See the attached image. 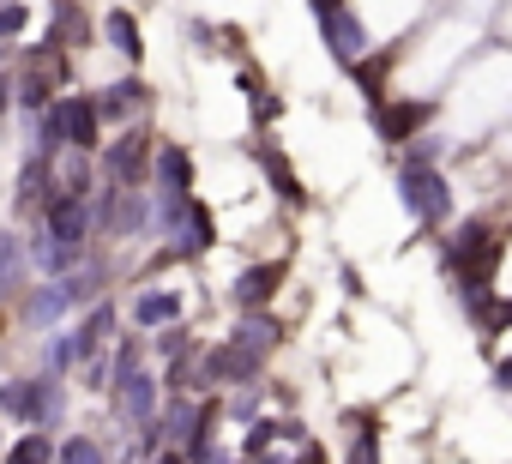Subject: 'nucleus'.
<instances>
[{
    "mask_svg": "<svg viewBox=\"0 0 512 464\" xmlns=\"http://www.w3.org/2000/svg\"><path fill=\"white\" fill-rule=\"evenodd\" d=\"M0 410L25 422H55L61 416V386L55 380H7L0 386Z\"/></svg>",
    "mask_w": 512,
    "mask_h": 464,
    "instance_id": "obj_1",
    "label": "nucleus"
},
{
    "mask_svg": "<svg viewBox=\"0 0 512 464\" xmlns=\"http://www.w3.org/2000/svg\"><path fill=\"white\" fill-rule=\"evenodd\" d=\"M404 205L422 217V223H446V211H452V199H446V181L428 169V163H404Z\"/></svg>",
    "mask_w": 512,
    "mask_h": 464,
    "instance_id": "obj_2",
    "label": "nucleus"
},
{
    "mask_svg": "<svg viewBox=\"0 0 512 464\" xmlns=\"http://www.w3.org/2000/svg\"><path fill=\"white\" fill-rule=\"evenodd\" d=\"M85 229H91V211H85V199H49V242L67 254V260H79V242H85Z\"/></svg>",
    "mask_w": 512,
    "mask_h": 464,
    "instance_id": "obj_3",
    "label": "nucleus"
},
{
    "mask_svg": "<svg viewBox=\"0 0 512 464\" xmlns=\"http://www.w3.org/2000/svg\"><path fill=\"white\" fill-rule=\"evenodd\" d=\"M320 13V31H326V43H332V55L338 61H362V49H368V31H362V19H350L344 7H314Z\"/></svg>",
    "mask_w": 512,
    "mask_h": 464,
    "instance_id": "obj_4",
    "label": "nucleus"
},
{
    "mask_svg": "<svg viewBox=\"0 0 512 464\" xmlns=\"http://www.w3.org/2000/svg\"><path fill=\"white\" fill-rule=\"evenodd\" d=\"M55 121H61V139H73V145H79V157L97 145V109H91L85 97H67V103L55 109Z\"/></svg>",
    "mask_w": 512,
    "mask_h": 464,
    "instance_id": "obj_5",
    "label": "nucleus"
},
{
    "mask_svg": "<svg viewBox=\"0 0 512 464\" xmlns=\"http://www.w3.org/2000/svg\"><path fill=\"white\" fill-rule=\"evenodd\" d=\"M145 163H151V139H145V133H121V139L109 145V175H115V181H139Z\"/></svg>",
    "mask_w": 512,
    "mask_h": 464,
    "instance_id": "obj_6",
    "label": "nucleus"
},
{
    "mask_svg": "<svg viewBox=\"0 0 512 464\" xmlns=\"http://www.w3.org/2000/svg\"><path fill=\"white\" fill-rule=\"evenodd\" d=\"M145 103H151V91H145L139 79H121V85H109L103 103H91V109H97V121H127V115L145 109Z\"/></svg>",
    "mask_w": 512,
    "mask_h": 464,
    "instance_id": "obj_7",
    "label": "nucleus"
},
{
    "mask_svg": "<svg viewBox=\"0 0 512 464\" xmlns=\"http://www.w3.org/2000/svg\"><path fill=\"white\" fill-rule=\"evenodd\" d=\"M157 175H163V199H187L193 187V163L181 145H157Z\"/></svg>",
    "mask_w": 512,
    "mask_h": 464,
    "instance_id": "obj_8",
    "label": "nucleus"
},
{
    "mask_svg": "<svg viewBox=\"0 0 512 464\" xmlns=\"http://www.w3.org/2000/svg\"><path fill=\"white\" fill-rule=\"evenodd\" d=\"M428 115H434L428 103H392V109L380 115V133H386V139H410V133H416Z\"/></svg>",
    "mask_w": 512,
    "mask_h": 464,
    "instance_id": "obj_9",
    "label": "nucleus"
},
{
    "mask_svg": "<svg viewBox=\"0 0 512 464\" xmlns=\"http://www.w3.org/2000/svg\"><path fill=\"white\" fill-rule=\"evenodd\" d=\"M175 314H181V296H175V290H151V296L133 302V320H139V326H169Z\"/></svg>",
    "mask_w": 512,
    "mask_h": 464,
    "instance_id": "obj_10",
    "label": "nucleus"
},
{
    "mask_svg": "<svg viewBox=\"0 0 512 464\" xmlns=\"http://www.w3.org/2000/svg\"><path fill=\"white\" fill-rule=\"evenodd\" d=\"M211 374H223V380H253V374H260V356H247L241 344H223V350H211Z\"/></svg>",
    "mask_w": 512,
    "mask_h": 464,
    "instance_id": "obj_11",
    "label": "nucleus"
},
{
    "mask_svg": "<svg viewBox=\"0 0 512 464\" xmlns=\"http://www.w3.org/2000/svg\"><path fill=\"white\" fill-rule=\"evenodd\" d=\"M272 290H278V266H253V272H241V284H235V296H241L247 308L272 302Z\"/></svg>",
    "mask_w": 512,
    "mask_h": 464,
    "instance_id": "obj_12",
    "label": "nucleus"
},
{
    "mask_svg": "<svg viewBox=\"0 0 512 464\" xmlns=\"http://www.w3.org/2000/svg\"><path fill=\"white\" fill-rule=\"evenodd\" d=\"M235 338H241V350H247V356H266V350L278 344V320H266V314H247Z\"/></svg>",
    "mask_w": 512,
    "mask_h": 464,
    "instance_id": "obj_13",
    "label": "nucleus"
},
{
    "mask_svg": "<svg viewBox=\"0 0 512 464\" xmlns=\"http://www.w3.org/2000/svg\"><path fill=\"white\" fill-rule=\"evenodd\" d=\"M103 31H109L115 55H127V61H139V55H145V37H139V25H133L127 13H109V19H103Z\"/></svg>",
    "mask_w": 512,
    "mask_h": 464,
    "instance_id": "obj_14",
    "label": "nucleus"
},
{
    "mask_svg": "<svg viewBox=\"0 0 512 464\" xmlns=\"http://www.w3.org/2000/svg\"><path fill=\"white\" fill-rule=\"evenodd\" d=\"M49 199V157H37V163H25V175H19V211H31V205H43Z\"/></svg>",
    "mask_w": 512,
    "mask_h": 464,
    "instance_id": "obj_15",
    "label": "nucleus"
},
{
    "mask_svg": "<svg viewBox=\"0 0 512 464\" xmlns=\"http://www.w3.org/2000/svg\"><path fill=\"white\" fill-rule=\"evenodd\" d=\"M79 43H85V13H73L67 0H61V7H55V37H49V49L67 55V49H79Z\"/></svg>",
    "mask_w": 512,
    "mask_h": 464,
    "instance_id": "obj_16",
    "label": "nucleus"
},
{
    "mask_svg": "<svg viewBox=\"0 0 512 464\" xmlns=\"http://www.w3.org/2000/svg\"><path fill=\"white\" fill-rule=\"evenodd\" d=\"M175 223H187V248H211V242H217L211 211H205V205H193V199H181V217H175Z\"/></svg>",
    "mask_w": 512,
    "mask_h": 464,
    "instance_id": "obj_17",
    "label": "nucleus"
},
{
    "mask_svg": "<svg viewBox=\"0 0 512 464\" xmlns=\"http://www.w3.org/2000/svg\"><path fill=\"white\" fill-rule=\"evenodd\" d=\"M260 163H266V175H272V181H278V193H284V199H290V205H302V199H308V193H302V181H296V169H290V163H284V157H278V151H272V145H266V151H260Z\"/></svg>",
    "mask_w": 512,
    "mask_h": 464,
    "instance_id": "obj_18",
    "label": "nucleus"
},
{
    "mask_svg": "<svg viewBox=\"0 0 512 464\" xmlns=\"http://www.w3.org/2000/svg\"><path fill=\"white\" fill-rule=\"evenodd\" d=\"M121 410H127L133 422L151 416V380H145V374H127V380H121Z\"/></svg>",
    "mask_w": 512,
    "mask_h": 464,
    "instance_id": "obj_19",
    "label": "nucleus"
},
{
    "mask_svg": "<svg viewBox=\"0 0 512 464\" xmlns=\"http://www.w3.org/2000/svg\"><path fill=\"white\" fill-rule=\"evenodd\" d=\"M61 308H67V296H61V284H49V290H37V296H31L25 320H31V326H49V320H55Z\"/></svg>",
    "mask_w": 512,
    "mask_h": 464,
    "instance_id": "obj_20",
    "label": "nucleus"
},
{
    "mask_svg": "<svg viewBox=\"0 0 512 464\" xmlns=\"http://www.w3.org/2000/svg\"><path fill=\"white\" fill-rule=\"evenodd\" d=\"M109 223L121 229V236H133V229H145V199H139V193H127V199H115V211H109Z\"/></svg>",
    "mask_w": 512,
    "mask_h": 464,
    "instance_id": "obj_21",
    "label": "nucleus"
},
{
    "mask_svg": "<svg viewBox=\"0 0 512 464\" xmlns=\"http://www.w3.org/2000/svg\"><path fill=\"white\" fill-rule=\"evenodd\" d=\"M61 464H103V446L85 440V434H73V440L61 446Z\"/></svg>",
    "mask_w": 512,
    "mask_h": 464,
    "instance_id": "obj_22",
    "label": "nucleus"
},
{
    "mask_svg": "<svg viewBox=\"0 0 512 464\" xmlns=\"http://www.w3.org/2000/svg\"><path fill=\"white\" fill-rule=\"evenodd\" d=\"M13 464H49V440H43V434H25V440L13 446Z\"/></svg>",
    "mask_w": 512,
    "mask_h": 464,
    "instance_id": "obj_23",
    "label": "nucleus"
},
{
    "mask_svg": "<svg viewBox=\"0 0 512 464\" xmlns=\"http://www.w3.org/2000/svg\"><path fill=\"white\" fill-rule=\"evenodd\" d=\"M19 278V236H0V290Z\"/></svg>",
    "mask_w": 512,
    "mask_h": 464,
    "instance_id": "obj_24",
    "label": "nucleus"
},
{
    "mask_svg": "<svg viewBox=\"0 0 512 464\" xmlns=\"http://www.w3.org/2000/svg\"><path fill=\"white\" fill-rule=\"evenodd\" d=\"M19 31H25V7H19V0H7V7H0V43L19 37Z\"/></svg>",
    "mask_w": 512,
    "mask_h": 464,
    "instance_id": "obj_25",
    "label": "nucleus"
},
{
    "mask_svg": "<svg viewBox=\"0 0 512 464\" xmlns=\"http://www.w3.org/2000/svg\"><path fill=\"white\" fill-rule=\"evenodd\" d=\"M37 266H43V272H61V266H73V260H67V254L43 236V242H37Z\"/></svg>",
    "mask_w": 512,
    "mask_h": 464,
    "instance_id": "obj_26",
    "label": "nucleus"
},
{
    "mask_svg": "<svg viewBox=\"0 0 512 464\" xmlns=\"http://www.w3.org/2000/svg\"><path fill=\"white\" fill-rule=\"evenodd\" d=\"M350 464H380V452H374V428L356 440V458H350Z\"/></svg>",
    "mask_w": 512,
    "mask_h": 464,
    "instance_id": "obj_27",
    "label": "nucleus"
},
{
    "mask_svg": "<svg viewBox=\"0 0 512 464\" xmlns=\"http://www.w3.org/2000/svg\"><path fill=\"white\" fill-rule=\"evenodd\" d=\"M272 434H278V428H272V422H260V428L247 434V452H266V446H272Z\"/></svg>",
    "mask_w": 512,
    "mask_h": 464,
    "instance_id": "obj_28",
    "label": "nucleus"
},
{
    "mask_svg": "<svg viewBox=\"0 0 512 464\" xmlns=\"http://www.w3.org/2000/svg\"><path fill=\"white\" fill-rule=\"evenodd\" d=\"M163 464H187V458H181V452H169V458H163Z\"/></svg>",
    "mask_w": 512,
    "mask_h": 464,
    "instance_id": "obj_29",
    "label": "nucleus"
},
{
    "mask_svg": "<svg viewBox=\"0 0 512 464\" xmlns=\"http://www.w3.org/2000/svg\"><path fill=\"white\" fill-rule=\"evenodd\" d=\"M0 109H7V79H0Z\"/></svg>",
    "mask_w": 512,
    "mask_h": 464,
    "instance_id": "obj_30",
    "label": "nucleus"
},
{
    "mask_svg": "<svg viewBox=\"0 0 512 464\" xmlns=\"http://www.w3.org/2000/svg\"><path fill=\"white\" fill-rule=\"evenodd\" d=\"M314 7H338V0H314Z\"/></svg>",
    "mask_w": 512,
    "mask_h": 464,
    "instance_id": "obj_31",
    "label": "nucleus"
}]
</instances>
